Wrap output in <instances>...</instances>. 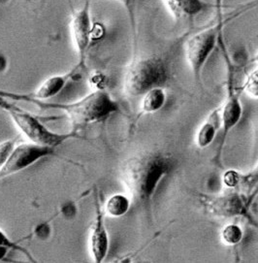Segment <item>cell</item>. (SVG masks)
<instances>
[{
    "label": "cell",
    "mask_w": 258,
    "mask_h": 263,
    "mask_svg": "<svg viewBox=\"0 0 258 263\" xmlns=\"http://www.w3.org/2000/svg\"><path fill=\"white\" fill-rule=\"evenodd\" d=\"M170 167L169 158L161 153H142L125 160L121 178L129 196L144 203L151 199Z\"/></svg>",
    "instance_id": "obj_1"
},
{
    "label": "cell",
    "mask_w": 258,
    "mask_h": 263,
    "mask_svg": "<svg viewBox=\"0 0 258 263\" xmlns=\"http://www.w3.org/2000/svg\"><path fill=\"white\" fill-rule=\"evenodd\" d=\"M2 95L11 98L24 99L44 109L61 110L67 115L73 124L77 126L104 122L111 115L115 114L120 110V106L116 100H114L109 92L102 88H98L78 101L66 104L48 103L46 101L35 100L25 96H15L3 91Z\"/></svg>",
    "instance_id": "obj_2"
},
{
    "label": "cell",
    "mask_w": 258,
    "mask_h": 263,
    "mask_svg": "<svg viewBox=\"0 0 258 263\" xmlns=\"http://www.w3.org/2000/svg\"><path fill=\"white\" fill-rule=\"evenodd\" d=\"M167 79L164 62L157 57L141 59L133 62L126 72L125 92L130 97H143L149 90L161 88Z\"/></svg>",
    "instance_id": "obj_3"
},
{
    "label": "cell",
    "mask_w": 258,
    "mask_h": 263,
    "mask_svg": "<svg viewBox=\"0 0 258 263\" xmlns=\"http://www.w3.org/2000/svg\"><path fill=\"white\" fill-rule=\"evenodd\" d=\"M11 119L27 140L36 145L57 148L63 143L78 137L75 132L58 133L49 129L37 117L18 108L8 112Z\"/></svg>",
    "instance_id": "obj_4"
},
{
    "label": "cell",
    "mask_w": 258,
    "mask_h": 263,
    "mask_svg": "<svg viewBox=\"0 0 258 263\" xmlns=\"http://www.w3.org/2000/svg\"><path fill=\"white\" fill-rule=\"evenodd\" d=\"M54 155V148L36 145L31 142L17 145L4 166L0 169V181L24 171L41 159Z\"/></svg>",
    "instance_id": "obj_5"
},
{
    "label": "cell",
    "mask_w": 258,
    "mask_h": 263,
    "mask_svg": "<svg viewBox=\"0 0 258 263\" xmlns=\"http://www.w3.org/2000/svg\"><path fill=\"white\" fill-rule=\"evenodd\" d=\"M216 34V28L211 27L198 32L187 41L186 57L195 78L199 77L205 62H207L214 50Z\"/></svg>",
    "instance_id": "obj_6"
},
{
    "label": "cell",
    "mask_w": 258,
    "mask_h": 263,
    "mask_svg": "<svg viewBox=\"0 0 258 263\" xmlns=\"http://www.w3.org/2000/svg\"><path fill=\"white\" fill-rule=\"evenodd\" d=\"M72 39L76 47V51L79 54L81 65H84L86 54L89 49V45L92 40V23L90 17L89 2H87L80 10L76 11L72 17Z\"/></svg>",
    "instance_id": "obj_7"
},
{
    "label": "cell",
    "mask_w": 258,
    "mask_h": 263,
    "mask_svg": "<svg viewBox=\"0 0 258 263\" xmlns=\"http://www.w3.org/2000/svg\"><path fill=\"white\" fill-rule=\"evenodd\" d=\"M109 234L104 222V215L100 205L96 203L95 219L92 224L90 236H89V250L96 263L103 262L109 252Z\"/></svg>",
    "instance_id": "obj_8"
},
{
    "label": "cell",
    "mask_w": 258,
    "mask_h": 263,
    "mask_svg": "<svg viewBox=\"0 0 258 263\" xmlns=\"http://www.w3.org/2000/svg\"><path fill=\"white\" fill-rule=\"evenodd\" d=\"M208 209L216 217L233 218L244 214L246 211V202L238 193H227L212 198L208 202Z\"/></svg>",
    "instance_id": "obj_9"
},
{
    "label": "cell",
    "mask_w": 258,
    "mask_h": 263,
    "mask_svg": "<svg viewBox=\"0 0 258 263\" xmlns=\"http://www.w3.org/2000/svg\"><path fill=\"white\" fill-rule=\"evenodd\" d=\"M72 75H73V72L64 74V75H55V76L49 77L39 86V88L36 89L32 97H28L35 100H40V101H45V100L54 98V97L58 96L63 91V88L66 87Z\"/></svg>",
    "instance_id": "obj_10"
},
{
    "label": "cell",
    "mask_w": 258,
    "mask_h": 263,
    "mask_svg": "<svg viewBox=\"0 0 258 263\" xmlns=\"http://www.w3.org/2000/svg\"><path fill=\"white\" fill-rule=\"evenodd\" d=\"M166 8L174 18L194 17L205 9L202 0H163Z\"/></svg>",
    "instance_id": "obj_11"
},
{
    "label": "cell",
    "mask_w": 258,
    "mask_h": 263,
    "mask_svg": "<svg viewBox=\"0 0 258 263\" xmlns=\"http://www.w3.org/2000/svg\"><path fill=\"white\" fill-rule=\"evenodd\" d=\"M242 105L237 97H230L223 109L221 110L222 123L223 126V139H225L228 132L239 123L242 117Z\"/></svg>",
    "instance_id": "obj_12"
},
{
    "label": "cell",
    "mask_w": 258,
    "mask_h": 263,
    "mask_svg": "<svg viewBox=\"0 0 258 263\" xmlns=\"http://www.w3.org/2000/svg\"><path fill=\"white\" fill-rule=\"evenodd\" d=\"M220 117H221V109L215 110L214 113H212L210 116L208 121L203 123V125L200 127L196 136L197 146L199 148L204 149L206 147L210 146L214 141V136L216 134V129H217V124L220 123Z\"/></svg>",
    "instance_id": "obj_13"
},
{
    "label": "cell",
    "mask_w": 258,
    "mask_h": 263,
    "mask_svg": "<svg viewBox=\"0 0 258 263\" xmlns=\"http://www.w3.org/2000/svg\"><path fill=\"white\" fill-rule=\"evenodd\" d=\"M130 208V199L124 194H114L109 197L105 204V213L111 218H121L125 216Z\"/></svg>",
    "instance_id": "obj_14"
},
{
    "label": "cell",
    "mask_w": 258,
    "mask_h": 263,
    "mask_svg": "<svg viewBox=\"0 0 258 263\" xmlns=\"http://www.w3.org/2000/svg\"><path fill=\"white\" fill-rule=\"evenodd\" d=\"M166 95L162 88H154L143 96L142 111L145 113H154L160 111L165 104Z\"/></svg>",
    "instance_id": "obj_15"
},
{
    "label": "cell",
    "mask_w": 258,
    "mask_h": 263,
    "mask_svg": "<svg viewBox=\"0 0 258 263\" xmlns=\"http://www.w3.org/2000/svg\"><path fill=\"white\" fill-rule=\"evenodd\" d=\"M244 237L243 230L239 226L229 224L223 228L222 231V239L223 243L228 246L239 244Z\"/></svg>",
    "instance_id": "obj_16"
},
{
    "label": "cell",
    "mask_w": 258,
    "mask_h": 263,
    "mask_svg": "<svg viewBox=\"0 0 258 263\" xmlns=\"http://www.w3.org/2000/svg\"><path fill=\"white\" fill-rule=\"evenodd\" d=\"M19 136H16L13 139L3 141L0 143V169L4 166L6 161L8 160L10 155L12 154L13 149L17 146Z\"/></svg>",
    "instance_id": "obj_17"
},
{
    "label": "cell",
    "mask_w": 258,
    "mask_h": 263,
    "mask_svg": "<svg viewBox=\"0 0 258 263\" xmlns=\"http://www.w3.org/2000/svg\"><path fill=\"white\" fill-rule=\"evenodd\" d=\"M244 89L249 97L258 98V68L249 73L245 82Z\"/></svg>",
    "instance_id": "obj_18"
},
{
    "label": "cell",
    "mask_w": 258,
    "mask_h": 263,
    "mask_svg": "<svg viewBox=\"0 0 258 263\" xmlns=\"http://www.w3.org/2000/svg\"><path fill=\"white\" fill-rule=\"evenodd\" d=\"M0 247L8 248L9 250H12V251H17V252H19V253L27 255V257L31 258V255L28 252H27L23 247L18 245L15 241L10 239L9 236L1 229H0Z\"/></svg>",
    "instance_id": "obj_19"
},
{
    "label": "cell",
    "mask_w": 258,
    "mask_h": 263,
    "mask_svg": "<svg viewBox=\"0 0 258 263\" xmlns=\"http://www.w3.org/2000/svg\"><path fill=\"white\" fill-rule=\"evenodd\" d=\"M240 174L234 170L227 171L223 176V183L226 186H229V187H235L237 184L240 183Z\"/></svg>",
    "instance_id": "obj_20"
},
{
    "label": "cell",
    "mask_w": 258,
    "mask_h": 263,
    "mask_svg": "<svg viewBox=\"0 0 258 263\" xmlns=\"http://www.w3.org/2000/svg\"><path fill=\"white\" fill-rule=\"evenodd\" d=\"M18 107H17L15 104L8 102V101L5 99V97H3V96L0 95V110H3V111H5V112L8 113L10 111L16 110V109H18Z\"/></svg>",
    "instance_id": "obj_21"
},
{
    "label": "cell",
    "mask_w": 258,
    "mask_h": 263,
    "mask_svg": "<svg viewBox=\"0 0 258 263\" xmlns=\"http://www.w3.org/2000/svg\"><path fill=\"white\" fill-rule=\"evenodd\" d=\"M9 249L8 248H5V247H0V261L3 260L7 254L9 253Z\"/></svg>",
    "instance_id": "obj_22"
},
{
    "label": "cell",
    "mask_w": 258,
    "mask_h": 263,
    "mask_svg": "<svg viewBox=\"0 0 258 263\" xmlns=\"http://www.w3.org/2000/svg\"><path fill=\"white\" fill-rule=\"evenodd\" d=\"M123 2L125 3L126 6H128L129 4H130V2H131V0H123Z\"/></svg>",
    "instance_id": "obj_23"
},
{
    "label": "cell",
    "mask_w": 258,
    "mask_h": 263,
    "mask_svg": "<svg viewBox=\"0 0 258 263\" xmlns=\"http://www.w3.org/2000/svg\"><path fill=\"white\" fill-rule=\"evenodd\" d=\"M255 173H257L258 174V166L257 168H256V170H255Z\"/></svg>",
    "instance_id": "obj_24"
},
{
    "label": "cell",
    "mask_w": 258,
    "mask_h": 263,
    "mask_svg": "<svg viewBox=\"0 0 258 263\" xmlns=\"http://www.w3.org/2000/svg\"><path fill=\"white\" fill-rule=\"evenodd\" d=\"M256 61H257V62H258V53H257V55H256Z\"/></svg>",
    "instance_id": "obj_25"
},
{
    "label": "cell",
    "mask_w": 258,
    "mask_h": 263,
    "mask_svg": "<svg viewBox=\"0 0 258 263\" xmlns=\"http://www.w3.org/2000/svg\"><path fill=\"white\" fill-rule=\"evenodd\" d=\"M120 1H122V2H123V0H120Z\"/></svg>",
    "instance_id": "obj_26"
}]
</instances>
